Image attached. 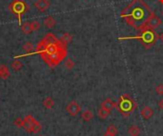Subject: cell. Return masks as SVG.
<instances>
[{
	"instance_id": "obj_27",
	"label": "cell",
	"mask_w": 163,
	"mask_h": 136,
	"mask_svg": "<svg viewBox=\"0 0 163 136\" xmlns=\"http://www.w3.org/2000/svg\"><path fill=\"white\" fill-rule=\"evenodd\" d=\"M106 131L109 132V133H112V134H114V135H116V134L118 133L117 128H116V126H114V125L109 126V127L107 128V130H106Z\"/></svg>"
},
{
	"instance_id": "obj_9",
	"label": "cell",
	"mask_w": 163,
	"mask_h": 136,
	"mask_svg": "<svg viewBox=\"0 0 163 136\" xmlns=\"http://www.w3.org/2000/svg\"><path fill=\"white\" fill-rule=\"evenodd\" d=\"M140 113H141V116H142V118H143L144 120H149V119L152 117V116L154 115V110H153V109H152L151 107L145 106V107L141 109Z\"/></svg>"
},
{
	"instance_id": "obj_31",
	"label": "cell",
	"mask_w": 163,
	"mask_h": 136,
	"mask_svg": "<svg viewBox=\"0 0 163 136\" xmlns=\"http://www.w3.org/2000/svg\"><path fill=\"white\" fill-rule=\"evenodd\" d=\"M159 38H160V40H161V42L163 43V32H162V33L160 34V37H159Z\"/></svg>"
},
{
	"instance_id": "obj_19",
	"label": "cell",
	"mask_w": 163,
	"mask_h": 136,
	"mask_svg": "<svg viewBox=\"0 0 163 136\" xmlns=\"http://www.w3.org/2000/svg\"><path fill=\"white\" fill-rule=\"evenodd\" d=\"M72 35L70 34L69 32H65V33L62 35V37L60 38V41H61L62 43H64L65 45H68L70 42H72Z\"/></svg>"
},
{
	"instance_id": "obj_25",
	"label": "cell",
	"mask_w": 163,
	"mask_h": 136,
	"mask_svg": "<svg viewBox=\"0 0 163 136\" xmlns=\"http://www.w3.org/2000/svg\"><path fill=\"white\" fill-rule=\"evenodd\" d=\"M23 50L27 53H31L33 51V45L31 42H26L23 46Z\"/></svg>"
},
{
	"instance_id": "obj_32",
	"label": "cell",
	"mask_w": 163,
	"mask_h": 136,
	"mask_svg": "<svg viewBox=\"0 0 163 136\" xmlns=\"http://www.w3.org/2000/svg\"><path fill=\"white\" fill-rule=\"evenodd\" d=\"M159 1H160V3H161V4H163V0H159Z\"/></svg>"
},
{
	"instance_id": "obj_5",
	"label": "cell",
	"mask_w": 163,
	"mask_h": 136,
	"mask_svg": "<svg viewBox=\"0 0 163 136\" xmlns=\"http://www.w3.org/2000/svg\"><path fill=\"white\" fill-rule=\"evenodd\" d=\"M125 97V99H123V97H121L120 100V104H119V108L122 111H132L134 109V102L131 100V98L128 96V98L126 99V95H123Z\"/></svg>"
},
{
	"instance_id": "obj_16",
	"label": "cell",
	"mask_w": 163,
	"mask_h": 136,
	"mask_svg": "<svg viewBox=\"0 0 163 136\" xmlns=\"http://www.w3.org/2000/svg\"><path fill=\"white\" fill-rule=\"evenodd\" d=\"M42 104H43V106H44L47 109H52V107L54 106V101H53V99L52 98V97L48 96V97H46V98L43 100Z\"/></svg>"
},
{
	"instance_id": "obj_28",
	"label": "cell",
	"mask_w": 163,
	"mask_h": 136,
	"mask_svg": "<svg viewBox=\"0 0 163 136\" xmlns=\"http://www.w3.org/2000/svg\"><path fill=\"white\" fill-rule=\"evenodd\" d=\"M156 92L158 95H163V84H159L156 87Z\"/></svg>"
},
{
	"instance_id": "obj_24",
	"label": "cell",
	"mask_w": 163,
	"mask_h": 136,
	"mask_svg": "<svg viewBox=\"0 0 163 136\" xmlns=\"http://www.w3.org/2000/svg\"><path fill=\"white\" fill-rule=\"evenodd\" d=\"M13 125L15 127H17V128H19V129H22V128L24 129V127H25V121H24V119L18 117L15 120H13Z\"/></svg>"
},
{
	"instance_id": "obj_30",
	"label": "cell",
	"mask_w": 163,
	"mask_h": 136,
	"mask_svg": "<svg viewBox=\"0 0 163 136\" xmlns=\"http://www.w3.org/2000/svg\"><path fill=\"white\" fill-rule=\"evenodd\" d=\"M103 136H116V135H114V134H112V133H109V132H105V134L103 135Z\"/></svg>"
},
{
	"instance_id": "obj_4",
	"label": "cell",
	"mask_w": 163,
	"mask_h": 136,
	"mask_svg": "<svg viewBox=\"0 0 163 136\" xmlns=\"http://www.w3.org/2000/svg\"><path fill=\"white\" fill-rule=\"evenodd\" d=\"M161 20H160V18L157 17L154 12L152 13V15L149 17V19L147 20L146 24H145L144 28L142 31L144 30H155L156 28H158L160 25H161Z\"/></svg>"
},
{
	"instance_id": "obj_18",
	"label": "cell",
	"mask_w": 163,
	"mask_h": 136,
	"mask_svg": "<svg viewBox=\"0 0 163 136\" xmlns=\"http://www.w3.org/2000/svg\"><path fill=\"white\" fill-rule=\"evenodd\" d=\"M128 133H129L130 136H139V134H140V129H139V128H138L137 126L133 125V126H131V127L129 128Z\"/></svg>"
},
{
	"instance_id": "obj_29",
	"label": "cell",
	"mask_w": 163,
	"mask_h": 136,
	"mask_svg": "<svg viewBox=\"0 0 163 136\" xmlns=\"http://www.w3.org/2000/svg\"><path fill=\"white\" fill-rule=\"evenodd\" d=\"M158 107L161 110H163V98L160 99V101L158 102Z\"/></svg>"
},
{
	"instance_id": "obj_20",
	"label": "cell",
	"mask_w": 163,
	"mask_h": 136,
	"mask_svg": "<svg viewBox=\"0 0 163 136\" xmlns=\"http://www.w3.org/2000/svg\"><path fill=\"white\" fill-rule=\"evenodd\" d=\"M11 67H12V69L13 70H16V71H18V70H20L21 69H22V67H23V64L21 63V61H19V60H17V59H14L12 62V64H11Z\"/></svg>"
},
{
	"instance_id": "obj_7",
	"label": "cell",
	"mask_w": 163,
	"mask_h": 136,
	"mask_svg": "<svg viewBox=\"0 0 163 136\" xmlns=\"http://www.w3.org/2000/svg\"><path fill=\"white\" fill-rule=\"evenodd\" d=\"M34 7L40 12H45L50 9L51 3L49 0H36L34 2Z\"/></svg>"
},
{
	"instance_id": "obj_12",
	"label": "cell",
	"mask_w": 163,
	"mask_h": 136,
	"mask_svg": "<svg viewBox=\"0 0 163 136\" xmlns=\"http://www.w3.org/2000/svg\"><path fill=\"white\" fill-rule=\"evenodd\" d=\"M43 25L47 29H52L57 25V20L52 16H47L43 20Z\"/></svg>"
},
{
	"instance_id": "obj_15",
	"label": "cell",
	"mask_w": 163,
	"mask_h": 136,
	"mask_svg": "<svg viewBox=\"0 0 163 136\" xmlns=\"http://www.w3.org/2000/svg\"><path fill=\"white\" fill-rule=\"evenodd\" d=\"M24 121H25V127H24V129H26V130H28V129L36 121L35 119H34V117L32 115H31V114H28L26 117L24 118Z\"/></svg>"
},
{
	"instance_id": "obj_22",
	"label": "cell",
	"mask_w": 163,
	"mask_h": 136,
	"mask_svg": "<svg viewBox=\"0 0 163 136\" xmlns=\"http://www.w3.org/2000/svg\"><path fill=\"white\" fill-rule=\"evenodd\" d=\"M46 48H47V45L41 40L38 44H37V46H36V48H35V52H37V53H39V54H41V53H43V52H45V51H46Z\"/></svg>"
},
{
	"instance_id": "obj_3",
	"label": "cell",
	"mask_w": 163,
	"mask_h": 136,
	"mask_svg": "<svg viewBox=\"0 0 163 136\" xmlns=\"http://www.w3.org/2000/svg\"><path fill=\"white\" fill-rule=\"evenodd\" d=\"M8 10L18 18L19 24H21V16L30 11V6L24 0H13L8 6Z\"/></svg>"
},
{
	"instance_id": "obj_6",
	"label": "cell",
	"mask_w": 163,
	"mask_h": 136,
	"mask_svg": "<svg viewBox=\"0 0 163 136\" xmlns=\"http://www.w3.org/2000/svg\"><path fill=\"white\" fill-rule=\"evenodd\" d=\"M81 110V107L80 105L76 102V101H72L70 102L67 107H66V111L71 115V116H77Z\"/></svg>"
},
{
	"instance_id": "obj_17",
	"label": "cell",
	"mask_w": 163,
	"mask_h": 136,
	"mask_svg": "<svg viewBox=\"0 0 163 136\" xmlns=\"http://www.w3.org/2000/svg\"><path fill=\"white\" fill-rule=\"evenodd\" d=\"M21 31L24 34L28 35L32 32V29L31 26V22H24L23 25L21 26Z\"/></svg>"
},
{
	"instance_id": "obj_33",
	"label": "cell",
	"mask_w": 163,
	"mask_h": 136,
	"mask_svg": "<svg viewBox=\"0 0 163 136\" xmlns=\"http://www.w3.org/2000/svg\"><path fill=\"white\" fill-rule=\"evenodd\" d=\"M162 16H163V12H162Z\"/></svg>"
},
{
	"instance_id": "obj_14",
	"label": "cell",
	"mask_w": 163,
	"mask_h": 136,
	"mask_svg": "<svg viewBox=\"0 0 163 136\" xmlns=\"http://www.w3.org/2000/svg\"><path fill=\"white\" fill-rule=\"evenodd\" d=\"M42 129V126L40 125V123L36 120L29 129H28V132H32V133H37V132H39L40 130Z\"/></svg>"
},
{
	"instance_id": "obj_13",
	"label": "cell",
	"mask_w": 163,
	"mask_h": 136,
	"mask_svg": "<svg viewBox=\"0 0 163 136\" xmlns=\"http://www.w3.org/2000/svg\"><path fill=\"white\" fill-rule=\"evenodd\" d=\"M81 118L85 121V122H90L94 118V112L91 109H86L81 113Z\"/></svg>"
},
{
	"instance_id": "obj_23",
	"label": "cell",
	"mask_w": 163,
	"mask_h": 136,
	"mask_svg": "<svg viewBox=\"0 0 163 136\" xmlns=\"http://www.w3.org/2000/svg\"><path fill=\"white\" fill-rule=\"evenodd\" d=\"M64 65H65V68L67 70H72L76 66L74 60L71 59V58H67V59L65 60V62H64Z\"/></svg>"
},
{
	"instance_id": "obj_8",
	"label": "cell",
	"mask_w": 163,
	"mask_h": 136,
	"mask_svg": "<svg viewBox=\"0 0 163 136\" xmlns=\"http://www.w3.org/2000/svg\"><path fill=\"white\" fill-rule=\"evenodd\" d=\"M42 41H43L46 45H50V44H57V43H58V42H59V39H58V38H57V36L54 35L53 33L49 32V33H47V34L43 37Z\"/></svg>"
},
{
	"instance_id": "obj_21",
	"label": "cell",
	"mask_w": 163,
	"mask_h": 136,
	"mask_svg": "<svg viewBox=\"0 0 163 136\" xmlns=\"http://www.w3.org/2000/svg\"><path fill=\"white\" fill-rule=\"evenodd\" d=\"M97 114H98V117L100 118V119H102V120H104V119H106L108 116H109V114H110V111H108L107 109H103V108H100L98 110H97Z\"/></svg>"
},
{
	"instance_id": "obj_2",
	"label": "cell",
	"mask_w": 163,
	"mask_h": 136,
	"mask_svg": "<svg viewBox=\"0 0 163 136\" xmlns=\"http://www.w3.org/2000/svg\"><path fill=\"white\" fill-rule=\"evenodd\" d=\"M123 39L139 40L145 48L148 49V48H151L156 42V34L155 33L154 30H144V31H141L138 35L132 36V37H126V38H123Z\"/></svg>"
},
{
	"instance_id": "obj_26",
	"label": "cell",
	"mask_w": 163,
	"mask_h": 136,
	"mask_svg": "<svg viewBox=\"0 0 163 136\" xmlns=\"http://www.w3.org/2000/svg\"><path fill=\"white\" fill-rule=\"evenodd\" d=\"M31 26L32 29V32H36V31H39L41 28V24L37 21V20H33L31 22Z\"/></svg>"
},
{
	"instance_id": "obj_10",
	"label": "cell",
	"mask_w": 163,
	"mask_h": 136,
	"mask_svg": "<svg viewBox=\"0 0 163 136\" xmlns=\"http://www.w3.org/2000/svg\"><path fill=\"white\" fill-rule=\"evenodd\" d=\"M101 108H103V109H107L108 111L111 112V111L116 108V103H115L112 99L107 98V99H105V100L101 103Z\"/></svg>"
},
{
	"instance_id": "obj_1",
	"label": "cell",
	"mask_w": 163,
	"mask_h": 136,
	"mask_svg": "<svg viewBox=\"0 0 163 136\" xmlns=\"http://www.w3.org/2000/svg\"><path fill=\"white\" fill-rule=\"evenodd\" d=\"M153 12L143 0H133L120 13L127 25L141 32Z\"/></svg>"
},
{
	"instance_id": "obj_11",
	"label": "cell",
	"mask_w": 163,
	"mask_h": 136,
	"mask_svg": "<svg viewBox=\"0 0 163 136\" xmlns=\"http://www.w3.org/2000/svg\"><path fill=\"white\" fill-rule=\"evenodd\" d=\"M11 76V72L9 68L5 65V64H1L0 65V78L6 80Z\"/></svg>"
}]
</instances>
